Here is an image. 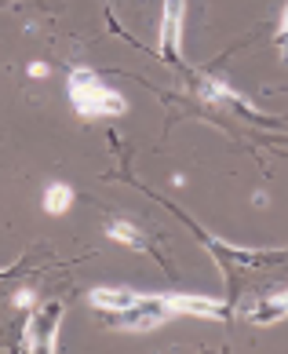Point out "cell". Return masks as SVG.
I'll return each instance as SVG.
<instances>
[{"mask_svg":"<svg viewBox=\"0 0 288 354\" xmlns=\"http://www.w3.org/2000/svg\"><path fill=\"white\" fill-rule=\"evenodd\" d=\"M70 102L81 117H117L128 110L121 91L102 84L91 70H73L70 73Z\"/></svg>","mask_w":288,"mask_h":354,"instance_id":"cell-1","label":"cell"},{"mask_svg":"<svg viewBox=\"0 0 288 354\" xmlns=\"http://www.w3.org/2000/svg\"><path fill=\"white\" fill-rule=\"evenodd\" d=\"M182 0H164L161 11V59L175 62L179 59V41H182Z\"/></svg>","mask_w":288,"mask_h":354,"instance_id":"cell-2","label":"cell"},{"mask_svg":"<svg viewBox=\"0 0 288 354\" xmlns=\"http://www.w3.org/2000/svg\"><path fill=\"white\" fill-rule=\"evenodd\" d=\"M59 318H62V304H48L30 322V329H26V347H33V351H51V347H55Z\"/></svg>","mask_w":288,"mask_h":354,"instance_id":"cell-3","label":"cell"},{"mask_svg":"<svg viewBox=\"0 0 288 354\" xmlns=\"http://www.w3.org/2000/svg\"><path fill=\"white\" fill-rule=\"evenodd\" d=\"M91 307L95 310H110V314H121L128 310L139 299V292H132V288H91Z\"/></svg>","mask_w":288,"mask_h":354,"instance_id":"cell-4","label":"cell"},{"mask_svg":"<svg viewBox=\"0 0 288 354\" xmlns=\"http://www.w3.org/2000/svg\"><path fill=\"white\" fill-rule=\"evenodd\" d=\"M168 307H172V314H208V318H222L227 314V307L208 296H168Z\"/></svg>","mask_w":288,"mask_h":354,"instance_id":"cell-5","label":"cell"},{"mask_svg":"<svg viewBox=\"0 0 288 354\" xmlns=\"http://www.w3.org/2000/svg\"><path fill=\"white\" fill-rule=\"evenodd\" d=\"M285 314H288V296H273V299H259L256 307H248L244 318L256 322V325H273V322H281Z\"/></svg>","mask_w":288,"mask_h":354,"instance_id":"cell-6","label":"cell"},{"mask_svg":"<svg viewBox=\"0 0 288 354\" xmlns=\"http://www.w3.org/2000/svg\"><path fill=\"white\" fill-rule=\"evenodd\" d=\"M106 234L113 241H121L128 248H135V252H146V238H142V230L135 227V223H128V219H110V227Z\"/></svg>","mask_w":288,"mask_h":354,"instance_id":"cell-7","label":"cell"},{"mask_svg":"<svg viewBox=\"0 0 288 354\" xmlns=\"http://www.w3.org/2000/svg\"><path fill=\"white\" fill-rule=\"evenodd\" d=\"M70 205H73V190L66 183H48L44 187V212L62 216V212H70Z\"/></svg>","mask_w":288,"mask_h":354,"instance_id":"cell-8","label":"cell"},{"mask_svg":"<svg viewBox=\"0 0 288 354\" xmlns=\"http://www.w3.org/2000/svg\"><path fill=\"white\" fill-rule=\"evenodd\" d=\"M278 48H281V59L288 62V4H285V15H281V26H278Z\"/></svg>","mask_w":288,"mask_h":354,"instance_id":"cell-9","label":"cell"},{"mask_svg":"<svg viewBox=\"0 0 288 354\" xmlns=\"http://www.w3.org/2000/svg\"><path fill=\"white\" fill-rule=\"evenodd\" d=\"M48 73H51L48 62H30V77H37V81H41V77H48Z\"/></svg>","mask_w":288,"mask_h":354,"instance_id":"cell-10","label":"cell"},{"mask_svg":"<svg viewBox=\"0 0 288 354\" xmlns=\"http://www.w3.org/2000/svg\"><path fill=\"white\" fill-rule=\"evenodd\" d=\"M15 304H19V307H30V304H33V292H19Z\"/></svg>","mask_w":288,"mask_h":354,"instance_id":"cell-11","label":"cell"}]
</instances>
